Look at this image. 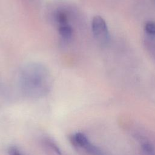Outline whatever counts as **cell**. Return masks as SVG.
Masks as SVG:
<instances>
[{"label":"cell","instance_id":"cell-1","mask_svg":"<svg viewBox=\"0 0 155 155\" xmlns=\"http://www.w3.org/2000/svg\"><path fill=\"white\" fill-rule=\"evenodd\" d=\"M48 78V73L41 65H27L21 72L22 85L27 91L36 94L45 89Z\"/></svg>","mask_w":155,"mask_h":155},{"label":"cell","instance_id":"cell-2","mask_svg":"<svg viewBox=\"0 0 155 155\" xmlns=\"http://www.w3.org/2000/svg\"><path fill=\"white\" fill-rule=\"evenodd\" d=\"M92 31L94 37L101 42H106L109 39V33L105 20L100 16H95L91 23Z\"/></svg>","mask_w":155,"mask_h":155},{"label":"cell","instance_id":"cell-3","mask_svg":"<svg viewBox=\"0 0 155 155\" xmlns=\"http://www.w3.org/2000/svg\"><path fill=\"white\" fill-rule=\"evenodd\" d=\"M71 141L74 146L83 148L91 155H101L100 150L91 144L87 137L81 133L73 135L71 137Z\"/></svg>","mask_w":155,"mask_h":155},{"label":"cell","instance_id":"cell-4","mask_svg":"<svg viewBox=\"0 0 155 155\" xmlns=\"http://www.w3.org/2000/svg\"><path fill=\"white\" fill-rule=\"evenodd\" d=\"M59 32L62 38L65 39H68L72 35L73 29L70 25H65L63 26H60L59 28Z\"/></svg>","mask_w":155,"mask_h":155},{"label":"cell","instance_id":"cell-5","mask_svg":"<svg viewBox=\"0 0 155 155\" xmlns=\"http://www.w3.org/2000/svg\"><path fill=\"white\" fill-rule=\"evenodd\" d=\"M56 20L60 26L68 25V18L66 13L62 11H59L56 14Z\"/></svg>","mask_w":155,"mask_h":155},{"label":"cell","instance_id":"cell-6","mask_svg":"<svg viewBox=\"0 0 155 155\" xmlns=\"http://www.w3.org/2000/svg\"><path fill=\"white\" fill-rule=\"evenodd\" d=\"M145 30L147 33L151 35H155V23L148 22L145 25Z\"/></svg>","mask_w":155,"mask_h":155},{"label":"cell","instance_id":"cell-7","mask_svg":"<svg viewBox=\"0 0 155 155\" xmlns=\"http://www.w3.org/2000/svg\"><path fill=\"white\" fill-rule=\"evenodd\" d=\"M9 155H22L19 150L15 147H11L8 149Z\"/></svg>","mask_w":155,"mask_h":155},{"label":"cell","instance_id":"cell-8","mask_svg":"<svg viewBox=\"0 0 155 155\" xmlns=\"http://www.w3.org/2000/svg\"><path fill=\"white\" fill-rule=\"evenodd\" d=\"M142 147L143 150L148 153H151L153 150V147L150 143H144L142 145Z\"/></svg>","mask_w":155,"mask_h":155}]
</instances>
